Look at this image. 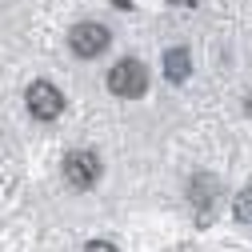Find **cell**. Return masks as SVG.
Returning a JSON list of instances; mask_svg holds the SVG:
<instances>
[{
	"label": "cell",
	"instance_id": "1",
	"mask_svg": "<svg viewBox=\"0 0 252 252\" xmlns=\"http://www.w3.org/2000/svg\"><path fill=\"white\" fill-rule=\"evenodd\" d=\"M108 88L116 92L120 100H136V96H144V92H148V68L140 64L136 56L116 60L112 72H108Z\"/></svg>",
	"mask_w": 252,
	"mask_h": 252
},
{
	"label": "cell",
	"instance_id": "2",
	"mask_svg": "<svg viewBox=\"0 0 252 252\" xmlns=\"http://www.w3.org/2000/svg\"><path fill=\"white\" fill-rule=\"evenodd\" d=\"M64 180L76 188V192H84V188H92L100 180V156L88 152V148H76L64 156Z\"/></svg>",
	"mask_w": 252,
	"mask_h": 252
},
{
	"label": "cell",
	"instance_id": "3",
	"mask_svg": "<svg viewBox=\"0 0 252 252\" xmlns=\"http://www.w3.org/2000/svg\"><path fill=\"white\" fill-rule=\"evenodd\" d=\"M108 44H112V32H108L104 24H92V20L76 24L72 32H68V48H72L80 60H92V56H100Z\"/></svg>",
	"mask_w": 252,
	"mask_h": 252
},
{
	"label": "cell",
	"instance_id": "4",
	"mask_svg": "<svg viewBox=\"0 0 252 252\" xmlns=\"http://www.w3.org/2000/svg\"><path fill=\"white\" fill-rule=\"evenodd\" d=\"M24 104H28V112L40 116V120H56L60 112H64V96H60V88L48 84V80H32V84H28Z\"/></svg>",
	"mask_w": 252,
	"mask_h": 252
},
{
	"label": "cell",
	"instance_id": "5",
	"mask_svg": "<svg viewBox=\"0 0 252 252\" xmlns=\"http://www.w3.org/2000/svg\"><path fill=\"white\" fill-rule=\"evenodd\" d=\"M164 76L172 84H184L192 76V56H188V48H168L164 52Z\"/></svg>",
	"mask_w": 252,
	"mask_h": 252
},
{
	"label": "cell",
	"instance_id": "6",
	"mask_svg": "<svg viewBox=\"0 0 252 252\" xmlns=\"http://www.w3.org/2000/svg\"><path fill=\"white\" fill-rule=\"evenodd\" d=\"M232 216L244 220V224H252V188H244V192L232 196Z\"/></svg>",
	"mask_w": 252,
	"mask_h": 252
},
{
	"label": "cell",
	"instance_id": "7",
	"mask_svg": "<svg viewBox=\"0 0 252 252\" xmlns=\"http://www.w3.org/2000/svg\"><path fill=\"white\" fill-rule=\"evenodd\" d=\"M84 252H116V244H108V240H92Z\"/></svg>",
	"mask_w": 252,
	"mask_h": 252
}]
</instances>
